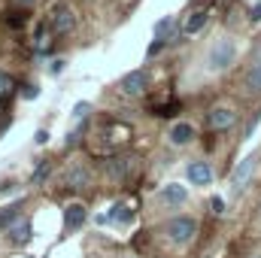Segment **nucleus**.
Wrapping results in <instances>:
<instances>
[{"label": "nucleus", "mask_w": 261, "mask_h": 258, "mask_svg": "<svg viewBox=\"0 0 261 258\" xmlns=\"http://www.w3.org/2000/svg\"><path fill=\"white\" fill-rule=\"evenodd\" d=\"M234 58H237V46H234V40H231V37H222V40H216V43L210 46L206 67H210L213 73H222V70H228V67L234 64Z\"/></svg>", "instance_id": "obj_1"}, {"label": "nucleus", "mask_w": 261, "mask_h": 258, "mask_svg": "<svg viewBox=\"0 0 261 258\" xmlns=\"http://www.w3.org/2000/svg\"><path fill=\"white\" fill-rule=\"evenodd\" d=\"M164 234L170 237V243L182 246V243H189V240L197 234V222L192 219V216H176V219H170V222H167Z\"/></svg>", "instance_id": "obj_2"}, {"label": "nucleus", "mask_w": 261, "mask_h": 258, "mask_svg": "<svg viewBox=\"0 0 261 258\" xmlns=\"http://www.w3.org/2000/svg\"><path fill=\"white\" fill-rule=\"evenodd\" d=\"M146 85H149V76H146V70H130L122 76V82H119V88L125 91V94H143L146 91Z\"/></svg>", "instance_id": "obj_3"}, {"label": "nucleus", "mask_w": 261, "mask_h": 258, "mask_svg": "<svg viewBox=\"0 0 261 258\" xmlns=\"http://www.w3.org/2000/svg\"><path fill=\"white\" fill-rule=\"evenodd\" d=\"M206 122H210L213 131H228L234 122H237V113H234L231 107H213L210 116H206Z\"/></svg>", "instance_id": "obj_4"}, {"label": "nucleus", "mask_w": 261, "mask_h": 258, "mask_svg": "<svg viewBox=\"0 0 261 258\" xmlns=\"http://www.w3.org/2000/svg\"><path fill=\"white\" fill-rule=\"evenodd\" d=\"M49 21H52V28H55L58 34H70V31H73V24H76V15H73V9H70V6L61 3V6H55V9H52V18H49Z\"/></svg>", "instance_id": "obj_5"}, {"label": "nucleus", "mask_w": 261, "mask_h": 258, "mask_svg": "<svg viewBox=\"0 0 261 258\" xmlns=\"http://www.w3.org/2000/svg\"><path fill=\"white\" fill-rule=\"evenodd\" d=\"M252 170H255V155H249V158H243L237 167H234V173H231V189L234 192H240L246 183H249V176H252Z\"/></svg>", "instance_id": "obj_6"}, {"label": "nucleus", "mask_w": 261, "mask_h": 258, "mask_svg": "<svg viewBox=\"0 0 261 258\" xmlns=\"http://www.w3.org/2000/svg\"><path fill=\"white\" fill-rule=\"evenodd\" d=\"M130 167H134V158H110L107 161V176L113 183H125L130 176Z\"/></svg>", "instance_id": "obj_7"}, {"label": "nucleus", "mask_w": 261, "mask_h": 258, "mask_svg": "<svg viewBox=\"0 0 261 258\" xmlns=\"http://www.w3.org/2000/svg\"><path fill=\"white\" fill-rule=\"evenodd\" d=\"M186 173H189L192 186H210V183H213V167H210L206 161H192Z\"/></svg>", "instance_id": "obj_8"}, {"label": "nucleus", "mask_w": 261, "mask_h": 258, "mask_svg": "<svg viewBox=\"0 0 261 258\" xmlns=\"http://www.w3.org/2000/svg\"><path fill=\"white\" fill-rule=\"evenodd\" d=\"M64 179H67L70 189H88V186H91V173H88V167H82V164H73L64 173Z\"/></svg>", "instance_id": "obj_9"}, {"label": "nucleus", "mask_w": 261, "mask_h": 258, "mask_svg": "<svg viewBox=\"0 0 261 258\" xmlns=\"http://www.w3.org/2000/svg\"><path fill=\"white\" fill-rule=\"evenodd\" d=\"M246 91L249 94H261V49H258V55L252 58L249 70H246Z\"/></svg>", "instance_id": "obj_10"}, {"label": "nucleus", "mask_w": 261, "mask_h": 258, "mask_svg": "<svg viewBox=\"0 0 261 258\" xmlns=\"http://www.w3.org/2000/svg\"><path fill=\"white\" fill-rule=\"evenodd\" d=\"M186 197H189V192H186V186H179V183H167V186L161 189V200L170 203V207L186 203Z\"/></svg>", "instance_id": "obj_11"}, {"label": "nucleus", "mask_w": 261, "mask_h": 258, "mask_svg": "<svg viewBox=\"0 0 261 258\" xmlns=\"http://www.w3.org/2000/svg\"><path fill=\"white\" fill-rule=\"evenodd\" d=\"M167 137H170V143H173V146H186V143H192V140H195V128H192L189 122H176V125L170 128Z\"/></svg>", "instance_id": "obj_12"}, {"label": "nucleus", "mask_w": 261, "mask_h": 258, "mask_svg": "<svg viewBox=\"0 0 261 258\" xmlns=\"http://www.w3.org/2000/svg\"><path fill=\"white\" fill-rule=\"evenodd\" d=\"M64 225L70 231H76V228H82L85 225V207L82 203H70L64 213Z\"/></svg>", "instance_id": "obj_13"}, {"label": "nucleus", "mask_w": 261, "mask_h": 258, "mask_svg": "<svg viewBox=\"0 0 261 258\" xmlns=\"http://www.w3.org/2000/svg\"><path fill=\"white\" fill-rule=\"evenodd\" d=\"M206 18H210V12H206V9H195V12L186 18V24H182V34H189V37H192V34H197V31L206 24Z\"/></svg>", "instance_id": "obj_14"}, {"label": "nucleus", "mask_w": 261, "mask_h": 258, "mask_svg": "<svg viewBox=\"0 0 261 258\" xmlns=\"http://www.w3.org/2000/svg\"><path fill=\"white\" fill-rule=\"evenodd\" d=\"M173 34H176V21H173V15H167V18H161V21L155 24V37H158L161 43H167Z\"/></svg>", "instance_id": "obj_15"}, {"label": "nucleus", "mask_w": 261, "mask_h": 258, "mask_svg": "<svg viewBox=\"0 0 261 258\" xmlns=\"http://www.w3.org/2000/svg\"><path fill=\"white\" fill-rule=\"evenodd\" d=\"M110 222H116V225H130V222H134V210L125 207V203H116V207L110 210Z\"/></svg>", "instance_id": "obj_16"}, {"label": "nucleus", "mask_w": 261, "mask_h": 258, "mask_svg": "<svg viewBox=\"0 0 261 258\" xmlns=\"http://www.w3.org/2000/svg\"><path fill=\"white\" fill-rule=\"evenodd\" d=\"M18 216H21V207H18V203L3 207V210H0V228H12V225L18 222Z\"/></svg>", "instance_id": "obj_17"}, {"label": "nucleus", "mask_w": 261, "mask_h": 258, "mask_svg": "<svg viewBox=\"0 0 261 258\" xmlns=\"http://www.w3.org/2000/svg\"><path fill=\"white\" fill-rule=\"evenodd\" d=\"M9 231H12V234H9V237H12V243H28V240H31V234H34V231H31V222H15Z\"/></svg>", "instance_id": "obj_18"}, {"label": "nucleus", "mask_w": 261, "mask_h": 258, "mask_svg": "<svg viewBox=\"0 0 261 258\" xmlns=\"http://www.w3.org/2000/svg\"><path fill=\"white\" fill-rule=\"evenodd\" d=\"M12 88H15V82H12V76L0 70V100H3V97H6V94L12 91Z\"/></svg>", "instance_id": "obj_19"}, {"label": "nucleus", "mask_w": 261, "mask_h": 258, "mask_svg": "<svg viewBox=\"0 0 261 258\" xmlns=\"http://www.w3.org/2000/svg\"><path fill=\"white\" fill-rule=\"evenodd\" d=\"M46 176H49V164H46V161H40V164H37V170H34V176H31V183L37 186V183H43Z\"/></svg>", "instance_id": "obj_20"}, {"label": "nucleus", "mask_w": 261, "mask_h": 258, "mask_svg": "<svg viewBox=\"0 0 261 258\" xmlns=\"http://www.w3.org/2000/svg\"><path fill=\"white\" fill-rule=\"evenodd\" d=\"M88 110H91V107H88L85 100H79V104L73 107V116H76V119H85V116H88Z\"/></svg>", "instance_id": "obj_21"}, {"label": "nucleus", "mask_w": 261, "mask_h": 258, "mask_svg": "<svg viewBox=\"0 0 261 258\" xmlns=\"http://www.w3.org/2000/svg\"><path fill=\"white\" fill-rule=\"evenodd\" d=\"M210 207H213V213H216V216H222V213H225V200H222V197H213V203H210Z\"/></svg>", "instance_id": "obj_22"}, {"label": "nucleus", "mask_w": 261, "mask_h": 258, "mask_svg": "<svg viewBox=\"0 0 261 258\" xmlns=\"http://www.w3.org/2000/svg\"><path fill=\"white\" fill-rule=\"evenodd\" d=\"M249 21H255V24L261 21V0L255 3V6H252V9H249Z\"/></svg>", "instance_id": "obj_23"}, {"label": "nucleus", "mask_w": 261, "mask_h": 258, "mask_svg": "<svg viewBox=\"0 0 261 258\" xmlns=\"http://www.w3.org/2000/svg\"><path fill=\"white\" fill-rule=\"evenodd\" d=\"M15 192H18V186H15V183H6V186L0 189V197H6V194H15Z\"/></svg>", "instance_id": "obj_24"}, {"label": "nucleus", "mask_w": 261, "mask_h": 258, "mask_svg": "<svg viewBox=\"0 0 261 258\" xmlns=\"http://www.w3.org/2000/svg\"><path fill=\"white\" fill-rule=\"evenodd\" d=\"M37 94H40V88H37V85H28V88H24V97H28V100H34Z\"/></svg>", "instance_id": "obj_25"}, {"label": "nucleus", "mask_w": 261, "mask_h": 258, "mask_svg": "<svg viewBox=\"0 0 261 258\" xmlns=\"http://www.w3.org/2000/svg\"><path fill=\"white\" fill-rule=\"evenodd\" d=\"M161 46H164V43H161V40H155V43L149 46V55H158V52H161Z\"/></svg>", "instance_id": "obj_26"}, {"label": "nucleus", "mask_w": 261, "mask_h": 258, "mask_svg": "<svg viewBox=\"0 0 261 258\" xmlns=\"http://www.w3.org/2000/svg\"><path fill=\"white\" fill-rule=\"evenodd\" d=\"M34 140H37V143H46V140H49V131H37V137H34Z\"/></svg>", "instance_id": "obj_27"}, {"label": "nucleus", "mask_w": 261, "mask_h": 258, "mask_svg": "<svg viewBox=\"0 0 261 258\" xmlns=\"http://www.w3.org/2000/svg\"><path fill=\"white\" fill-rule=\"evenodd\" d=\"M76 143H79V134H70V137H67V149H70V146H76Z\"/></svg>", "instance_id": "obj_28"}, {"label": "nucleus", "mask_w": 261, "mask_h": 258, "mask_svg": "<svg viewBox=\"0 0 261 258\" xmlns=\"http://www.w3.org/2000/svg\"><path fill=\"white\" fill-rule=\"evenodd\" d=\"M18 3H24V6H31V3H34V0H18Z\"/></svg>", "instance_id": "obj_29"}, {"label": "nucleus", "mask_w": 261, "mask_h": 258, "mask_svg": "<svg viewBox=\"0 0 261 258\" xmlns=\"http://www.w3.org/2000/svg\"><path fill=\"white\" fill-rule=\"evenodd\" d=\"M249 258H261V252H258V255H249Z\"/></svg>", "instance_id": "obj_30"}]
</instances>
